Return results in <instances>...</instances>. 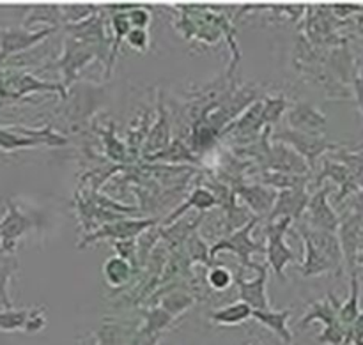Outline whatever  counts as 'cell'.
<instances>
[{"label":"cell","mask_w":363,"mask_h":345,"mask_svg":"<svg viewBox=\"0 0 363 345\" xmlns=\"http://www.w3.org/2000/svg\"><path fill=\"white\" fill-rule=\"evenodd\" d=\"M35 92H59L66 98L67 91L59 84H50L21 69H0V103L20 101Z\"/></svg>","instance_id":"1"},{"label":"cell","mask_w":363,"mask_h":345,"mask_svg":"<svg viewBox=\"0 0 363 345\" xmlns=\"http://www.w3.org/2000/svg\"><path fill=\"white\" fill-rule=\"evenodd\" d=\"M158 222V218H123L117 220V222H110L101 225L99 229H96L94 232L85 234L84 239L78 243V248H87L89 244L98 243V241H130L137 239L138 236L145 232L147 229H151L155 223Z\"/></svg>","instance_id":"2"},{"label":"cell","mask_w":363,"mask_h":345,"mask_svg":"<svg viewBox=\"0 0 363 345\" xmlns=\"http://www.w3.org/2000/svg\"><path fill=\"white\" fill-rule=\"evenodd\" d=\"M257 223H259V218L248 220L243 227L234 230L230 236H227L225 239L218 241V243L211 248V251H209V261H215V257L220 254V251H233V254H236L238 257H240L241 266H243V268H250L252 254L266 255V244L252 239V230L255 229Z\"/></svg>","instance_id":"3"},{"label":"cell","mask_w":363,"mask_h":345,"mask_svg":"<svg viewBox=\"0 0 363 345\" xmlns=\"http://www.w3.org/2000/svg\"><path fill=\"white\" fill-rule=\"evenodd\" d=\"M277 140H280L282 144H287L298 156L305 159V163H308L311 169H314L318 159L321 158L325 152L328 151H339L340 145L333 144L328 138L323 137V135H307L300 133V131L294 130H280L277 131Z\"/></svg>","instance_id":"4"},{"label":"cell","mask_w":363,"mask_h":345,"mask_svg":"<svg viewBox=\"0 0 363 345\" xmlns=\"http://www.w3.org/2000/svg\"><path fill=\"white\" fill-rule=\"evenodd\" d=\"M293 220L282 218L277 222L266 223V237H268V247H266V257H268V266L273 269L279 278L284 280V273L291 262L296 259L286 243V232L289 230Z\"/></svg>","instance_id":"5"},{"label":"cell","mask_w":363,"mask_h":345,"mask_svg":"<svg viewBox=\"0 0 363 345\" xmlns=\"http://www.w3.org/2000/svg\"><path fill=\"white\" fill-rule=\"evenodd\" d=\"M57 27H41L38 30H30L25 27H6L0 30V66L11 57L25 53L34 48L48 35H52Z\"/></svg>","instance_id":"6"},{"label":"cell","mask_w":363,"mask_h":345,"mask_svg":"<svg viewBox=\"0 0 363 345\" xmlns=\"http://www.w3.org/2000/svg\"><path fill=\"white\" fill-rule=\"evenodd\" d=\"M35 222L25 215L20 205L13 200H6V213L0 218V254L14 255L18 241L34 229Z\"/></svg>","instance_id":"7"},{"label":"cell","mask_w":363,"mask_h":345,"mask_svg":"<svg viewBox=\"0 0 363 345\" xmlns=\"http://www.w3.org/2000/svg\"><path fill=\"white\" fill-rule=\"evenodd\" d=\"M96 59H99V55L94 46L87 45L84 41H78L74 38H67L64 41L62 55L57 60V66L62 71V87L67 91V87L78 78L80 71Z\"/></svg>","instance_id":"8"},{"label":"cell","mask_w":363,"mask_h":345,"mask_svg":"<svg viewBox=\"0 0 363 345\" xmlns=\"http://www.w3.org/2000/svg\"><path fill=\"white\" fill-rule=\"evenodd\" d=\"M250 269L257 271L254 280H243V276H238L236 285L240 287V298L243 303H247L252 310H268V294H266V283H268V266L252 262Z\"/></svg>","instance_id":"9"},{"label":"cell","mask_w":363,"mask_h":345,"mask_svg":"<svg viewBox=\"0 0 363 345\" xmlns=\"http://www.w3.org/2000/svg\"><path fill=\"white\" fill-rule=\"evenodd\" d=\"M328 188L315 191L311 198H308L307 205V225L312 229L328 230V232H335L340 225V218L332 208L328 200Z\"/></svg>","instance_id":"10"},{"label":"cell","mask_w":363,"mask_h":345,"mask_svg":"<svg viewBox=\"0 0 363 345\" xmlns=\"http://www.w3.org/2000/svg\"><path fill=\"white\" fill-rule=\"evenodd\" d=\"M308 193L305 191V186L287 188L277 195V200L273 204L272 213L268 215V222H277L282 218L300 220L303 213L307 211L308 205Z\"/></svg>","instance_id":"11"},{"label":"cell","mask_w":363,"mask_h":345,"mask_svg":"<svg viewBox=\"0 0 363 345\" xmlns=\"http://www.w3.org/2000/svg\"><path fill=\"white\" fill-rule=\"evenodd\" d=\"M362 223V216L350 213L346 218L340 220V225L337 229V237H339L340 250H342L344 264L347 266L351 275L357 273V257L360 254V250H358V232H360Z\"/></svg>","instance_id":"12"},{"label":"cell","mask_w":363,"mask_h":345,"mask_svg":"<svg viewBox=\"0 0 363 345\" xmlns=\"http://www.w3.org/2000/svg\"><path fill=\"white\" fill-rule=\"evenodd\" d=\"M287 120H289V130L300 131V133L307 135H321L325 130L328 119L321 110L315 108L314 105L305 101H298L293 108L287 113Z\"/></svg>","instance_id":"13"},{"label":"cell","mask_w":363,"mask_h":345,"mask_svg":"<svg viewBox=\"0 0 363 345\" xmlns=\"http://www.w3.org/2000/svg\"><path fill=\"white\" fill-rule=\"evenodd\" d=\"M300 230V236L307 237L315 248H318L321 254H325L337 268H342L344 264V257H342V250H340V243L339 237H337L335 232H328V230H319V229H312L308 227L307 223H300L298 227Z\"/></svg>","instance_id":"14"},{"label":"cell","mask_w":363,"mask_h":345,"mask_svg":"<svg viewBox=\"0 0 363 345\" xmlns=\"http://www.w3.org/2000/svg\"><path fill=\"white\" fill-rule=\"evenodd\" d=\"M339 305L340 303L337 301V298L330 293L326 300L315 301V303L311 305V310L300 319L298 326H300V328H305V326H308L311 322H315V321L323 322V324H325V329H332V328H337V326H342L339 321V315H337Z\"/></svg>","instance_id":"15"},{"label":"cell","mask_w":363,"mask_h":345,"mask_svg":"<svg viewBox=\"0 0 363 345\" xmlns=\"http://www.w3.org/2000/svg\"><path fill=\"white\" fill-rule=\"evenodd\" d=\"M170 145V124L169 117H167V110L163 108L162 101L158 103V119H156L155 126L151 128L147 135H145L144 144V154L155 156L158 152L165 151Z\"/></svg>","instance_id":"16"},{"label":"cell","mask_w":363,"mask_h":345,"mask_svg":"<svg viewBox=\"0 0 363 345\" xmlns=\"http://www.w3.org/2000/svg\"><path fill=\"white\" fill-rule=\"evenodd\" d=\"M269 165L275 169V172L280 174H289V176H298V174L307 172V163L301 156L291 147H286L284 144H277L275 147L269 149Z\"/></svg>","instance_id":"17"},{"label":"cell","mask_w":363,"mask_h":345,"mask_svg":"<svg viewBox=\"0 0 363 345\" xmlns=\"http://www.w3.org/2000/svg\"><path fill=\"white\" fill-rule=\"evenodd\" d=\"M303 239V248H305V259L300 266V273L305 278H311V276H319L325 275V273H340V269L326 257L325 254L318 250L307 237L301 236Z\"/></svg>","instance_id":"18"},{"label":"cell","mask_w":363,"mask_h":345,"mask_svg":"<svg viewBox=\"0 0 363 345\" xmlns=\"http://www.w3.org/2000/svg\"><path fill=\"white\" fill-rule=\"evenodd\" d=\"M289 317L291 312L289 310H254L252 314V319L259 322V324L266 326L272 333H275L282 342L291 344L293 342V333L289 329Z\"/></svg>","instance_id":"19"},{"label":"cell","mask_w":363,"mask_h":345,"mask_svg":"<svg viewBox=\"0 0 363 345\" xmlns=\"http://www.w3.org/2000/svg\"><path fill=\"white\" fill-rule=\"evenodd\" d=\"M236 195H240L257 215H269L273 204L277 200V193L264 186H240L236 188Z\"/></svg>","instance_id":"20"},{"label":"cell","mask_w":363,"mask_h":345,"mask_svg":"<svg viewBox=\"0 0 363 345\" xmlns=\"http://www.w3.org/2000/svg\"><path fill=\"white\" fill-rule=\"evenodd\" d=\"M328 67L340 81L353 84V78L357 77V67H354L353 55H351L350 46L346 43H342L339 48H335L330 53Z\"/></svg>","instance_id":"21"},{"label":"cell","mask_w":363,"mask_h":345,"mask_svg":"<svg viewBox=\"0 0 363 345\" xmlns=\"http://www.w3.org/2000/svg\"><path fill=\"white\" fill-rule=\"evenodd\" d=\"M252 314H254V310H252L247 303L238 301V303L229 305V307L215 310L209 315V319H211L215 324L220 326H238L247 322L248 319H252Z\"/></svg>","instance_id":"22"},{"label":"cell","mask_w":363,"mask_h":345,"mask_svg":"<svg viewBox=\"0 0 363 345\" xmlns=\"http://www.w3.org/2000/svg\"><path fill=\"white\" fill-rule=\"evenodd\" d=\"M337 315H339L340 324L347 329L351 328V324H353L358 319V315H360V282H358L357 273L351 275V294L350 298H347V301L339 305Z\"/></svg>","instance_id":"23"},{"label":"cell","mask_w":363,"mask_h":345,"mask_svg":"<svg viewBox=\"0 0 363 345\" xmlns=\"http://www.w3.org/2000/svg\"><path fill=\"white\" fill-rule=\"evenodd\" d=\"M20 268L16 255L0 254V310L13 308V300L9 296V282Z\"/></svg>","instance_id":"24"},{"label":"cell","mask_w":363,"mask_h":345,"mask_svg":"<svg viewBox=\"0 0 363 345\" xmlns=\"http://www.w3.org/2000/svg\"><path fill=\"white\" fill-rule=\"evenodd\" d=\"M216 204H218V198H216V195L213 193V191L206 190V188H197V190L190 195V198H188V200L184 202L179 209H176V211H174L172 215L165 220V223L169 225V223H172L174 220L179 218L181 215H184V213L191 208L199 209V211H208V209L215 208Z\"/></svg>","instance_id":"25"},{"label":"cell","mask_w":363,"mask_h":345,"mask_svg":"<svg viewBox=\"0 0 363 345\" xmlns=\"http://www.w3.org/2000/svg\"><path fill=\"white\" fill-rule=\"evenodd\" d=\"M43 145L41 142L35 138L27 137L18 130V126L4 128L0 126V149L2 151H18V149H30Z\"/></svg>","instance_id":"26"},{"label":"cell","mask_w":363,"mask_h":345,"mask_svg":"<svg viewBox=\"0 0 363 345\" xmlns=\"http://www.w3.org/2000/svg\"><path fill=\"white\" fill-rule=\"evenodd\" d=\"M103 275H105V280L108 285L121 287L131 278L133 268H131V264H128L124 259L117 257L116 255V257L108 259V261L105 262V266H103Z\"/></svg>","instance_id":"27"},{"label":"cell","mask_w":363,"mask_h":345,"mask_svg":"<svg viewBox=\"0 0 363 345\" xmlns=\"http://www.w3.org/2000/svg\"><path fill=\"white\" fill-rule=\"evenodd\" d=\"M333 158H335V162L342 163V165L350 170L351 177H353L358 190H363V152H351L339 149V151L333 154Z\"/></svg>","instance_id":"28"},{"label":"cell","mask_w":363,"mask_h":345,"mask_svg":"<svg viewBox=\"0 0 363 345\" xmlns=\"http://www.w3.org/2000/svg\"><path fill=\"white\" fill-rule=\"evenodd\" d=\"M28 310H16V308H6L0 310V332L14 333L23 332L25 322H27Z\"/></svg>","instance_id":"29"},{"label":"cell","mask_w":363,"mask_h":345,"mask_svg":"<svg viewBox=\"0 0 363 345\" xmlns=\"http://www.w3.org/2000/svg\"><path fill=\"white\" fill-rule=\"evenodd\" d=\"M172 321L174 319L162 307H156L152 310L145 312V324L142 332L152 333V335H162Z\"/></svg>","instance_id":"30"},{"label":"cell","mask_w":363,"mask_h":345,"mask_svg":"<svg viewBox=\"0 0 363 345\" xmlns=\"http://www.w3.org/2000/svg\"><path fill=\"white\" fill-rule=\"evenodd\" d=\"M194 305V298L186 293H170L165 300L162 301L160 307L167 312L172 319L179 317L183 312H186L188 308Z\"/></svg>","instance_id":"31"},{"label":"cell","mask_w":363,"mask_h":345,"mask_svg":"<svg viewBox=\"0 0 363 345\" xmlns=\"http://www.w3.org/2000/svg\"><path fill=\"white\" fill-rule=\"evenodd\" d=\"M286 108H287L286 98H268L264 103H262L261 124L279 123Z\"/></svg>","instance_id":"32"},{"label":"cell","mask_w":363,"mask_h":345,"mask_svg":"<svg viewBox=\"0 0 363 345\" xmlns=\"http://www.w3.org/2000/svg\"><path fill=\"white\" fill-rule=\"evenodd\" d=\"M103 140H105L106 152H108V156L113 159V162H124V159H126V154H128L126 145H124L123 142L117 140L113 130L105 131V133H103Z\"/></svg>","instance_id":"33"},{"label":"cell","mask_w":363,"mask_h":345,"mask_svg":"<svg viewBox=\"0 0 363 345\" xmlns=\"http://www.w3.org/2000/svg\"><path fill=\"white\" fill-rule=\"evenodd\" d=\"M208 283L215 290H225L229 289V285L233 283V275L227 268H222V266H215L211 268V271L208 273Z\"/></svg>","instance_id":"34"},{"label":"cell","mask_w":363,"mask_h":345,"mask_svg":"<svg viewBox=\"0 0 363 345\" xmlns=\"http://www.w3.org/2000/svg\"><path fill=\"white\" fill-rule=\"evenodd\" d=\"M45 326H46L45 308H32V310H28L27 322H25V328H23V332L27 333V335H35V333L43 332Z\"/></svg>","instance_id":"35"},{"label":"cell","mask_w":363,"mask_h":345,"mask_svg":"<svg viewBox=\"0 0 363 345\" xmlns=\"http://www.w3.org/2000/svg\"><path fill=\"white\" fill-rule=\"evenodd\" d=\"M113 248H116L117 251V257L124 259L128 264H131V268L137 264V239L116 241V243H113Z\"/></svg>","instance_id":"36"},{"label":"cell","mask_w":363,"mask_h":345,"mask_svg":"<svg viewBox=\"0 0 363 345\" xmlns=\"http://www.w3.org/2000/svg\"><path fill=\"white\" fill-rule=\"evenodd\" d=\"M128 21H130L131 28H147L149 23H151V14L145 9H140L138 6H135L133 9L126 11Z\"/></svg>","instance_id":"37"},{"label":"cell","mask_w":363,"mask_h":345,"mask_svg":"<svg viewBox=\"0 0 363 345\" xmlns=\"http://www.w3.org/2000/svg\"><path fill=\"white\" fill-rule=\"evenodd\" d=\"M126 41L131 48L135 50H140V52H145L149 46V35L147 30L144 28H131L126 35Z\"/></svg>","instance_id":"38"},{"label":"cell","mask_w":363,"mask_h":345,"mask_svg":"<svg viewBox=\"0 0 363 345\" xmlns=\"http://www.w3.org/2000/svg\"><path fill=\"white\" fill-rule=\"evenodd\" d=\"M333 16L337 18H347L351 14L363 13V4H333Z\"/></svg>","instance_id":"39"},{"label":"cell","mask_w":363,"mask_h":345,"mask_svg":"<svg viewBox=\"0 0 363 345\" xmlns=\"http://www.w3.org/2000/svg\"><path fill=\"white\" fill-rule=\"evenodd\" d=\"M160 340H162V335H152V333L142 332L140 329L138 333H135V336L128 345H158Z\"/></svg>","instance_id":"40"},{"label":"cell","mask_w":363,"mask_h":345,"mask_svg":"<svg viewBox=\"0 0 363 345\" xmlns=\"http://www.w3.org/2000/svg\"><path fill=\"white\" fill-rule=\"evenodd\" d=\"M360 340H363V312H360L358 319L351 324L350 328V342L354 344V342H360Z\"/></svg>","instance_id":"41"},{"label":"cell","mask_w":363,"mask_h":345,"mask_svg":"<svg viewBox=\"0 0 363 345\" xmlns=\"http://www.w3.org/2000/svg\"><path fill=\"white\" fill-rule=\"evenodd\" d=\"M353 89H354V96H357V103L358 108L363 113V71L360 74L357 73V77L353 78Z\"/></svg>","instance_id":"42"},{"label":"cell","mask_w":363,"mask_h":345,"mask_svg":"<svg viewBox=\"0 0 363 345\" xmlns=\"http://www.w3.org/2000/svg\"><path fill=\"white\" fill-rule=\"evenodd\" d=\"M347 200H350L351 213H353V215L362 216L363 218V190L358 191V193H354L353 197H350Z\"/></svg>","instance_id":"43"},{"label":"cell","mask_w":363,"mask_h":345,"mask_svg":"<svg viewBox=\"0 0 363 345\" xmlns=\"http://www.w3.org/2000/svg\"><path fill=\"white\" fill-rule=\"evenodd\" d=\"M354 23H357L358 32H360V34L363 35V13L357 14V18H354Z\"/></svg>","instance_id":"44"},{"label":"cell","mask_w":363,"mask_h":345,"mask_svg":"<svg viewBox=\"0 0 363 345\" xmlns=\"http://www.w3.org/2000/svg\"><path fill=\"white\" fill-rule=\"evenodd\" d=\"M358 250L363 251V223L360 227V232H358Z\"/></svg>","instance_id":"45"},{"label":"cell","mask_w":363,"mask_h":345,"mask_svg":"<svg viewBox=\"0 0 363 345\" xmlns=\"http://www.w3.org/2000/svg\"><path fill=\"white\" fill-rule=\"evenodd\" d=\"M357 266H362V268H363V251H360V254H358V257H357Z\"/></svg>","instance_id":"46"},{"label":"cell","mask_w":363,"mask_h":345,"mask_svg":"<svg viewBox=\"0 0 363 345\" xmlns=\"http://www.w3.org/2000/svg\"><path fill=\"white\" fill-rule=\"evenodd\" d=\"M351 345H363V340H360V342H354V344H351Z\"/></svg>","instance_id":"47"},{"label":"cell","mask_w":363,"mask_h":345,"mask_svg":"<svg viewBox=\"0 0 363 345\" xmlns=\"http://www.w3.org/2000/svg\"><path fill=\"white\" fill-rule=\"evenodd\" d=\"M250 345H261V344H257V342H254V344H250Z\"/></svg>","instance_id":"48"}]
</instances>
